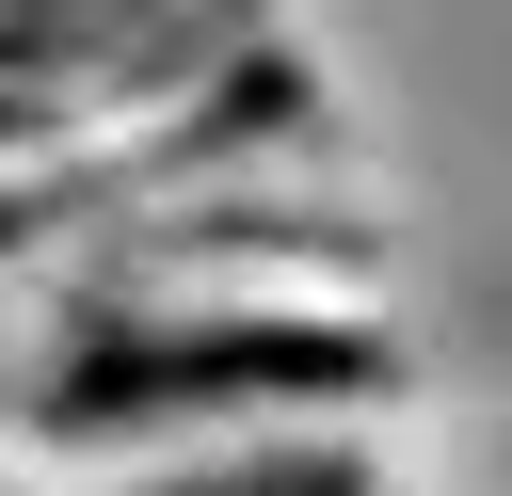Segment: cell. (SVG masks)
Segmentation results:
<instances>
[{"instance_id":"obj_2","label":"cell","mask_w":512,"mask_h":496,"mask_svg":"<svg viewBox=\"0 0 512 496\" xmlns=\"http://www.w3.org/2000/svg\"><path fill=\"white\" fill-rule=\"evenodd\" d=\"M96 496H384L352 416H272V432H208V448H144L96 464Z\"/></svg>"},{"instance_id":"obj_3","label":"cell","mask_w":512,"mask_h":496,"mask_svg":"<svg viewBox=\"0 0 512 496\" xmlns=\"http://www.w3.org/2000/svg\"><path fill=\"white\" fill-rule=\"evenodd\" d=\"M144 0H0V64H80V48H112Z\"/></svg>"},{"instance_id":"obj_1","label":"cell","mask_w":512,"mask_h":496,"mask_svg":"<svg viewBox=\"0 0 512 496\" xmlns=\"http://www.w3.org/2000/svg\"><path fill=\"white\" fill-rule=\"evenodd\" d=\"M384 400H400V352L336 288L96 304V320H48L16 368V432L64 464H144V448H208V432H272V416H384Z\"/></svg>"}]
</instances>
